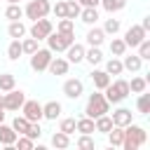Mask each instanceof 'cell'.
<instances>
[{"mask_svg":"<svg viewBox=\"0 0 150 150\" xmlns=\"http://www.w3.org/2000/svg\"><path fill=\"white\" fill-rule=\"evenodd\" d=\"M145 141H148L145 129L131 122V124L124 127V138H122V145L120 148H124V150H138L141 145H145Z\"/></svg>","mask_w":150,"mask_h":150,"instance_id":"cell-1","label":"cell"},{"mask_svg":"<svg viewBox=\"0 0 150 150\" xmlns=\"http://www.w3.org/2000/svg\"><path fill=\"white\" fill-rule=\"evenodd\" d=\"M91 82H94V87H96L98 91H103V89L110 84V75H108L105 70H91Z\"/></svg>","mask_w":150,"mask_h":150,"instance_id":"cell-20","label":"cell"},{"mask_svg":"<svg viewBox=\"0 0 150 150\" xmlns=\"http://www.w3.org/2000/svg\"><path fill=\"white\" fill-rule=\"evenodd\" d=\"M0 122H5V108H0Z\"/></svg>","mask_w":150,"mask_h":150,"instance_id":"cell-48","label":"cell"},{"mask_svg":"<svg viewBox=\"0 0 150 150\" xmlns=\"http://www.w3.org/2000/svg\"><path fill=\"white\" fill-rule=\"evenodd\" d=\"M7 35L12 38V40H21L23 35H26V23L19 19V21H9V26H7Z\"/></svg>","mask_w":150,"mask_h":150,"instance_id":"cell-19","label":"cell"},{"mask_svg":"<svg viewBox=\"0 0 150 150\" xmlns=\"http://www.w3.org/2000/svg\"><path fill=\"white\" fill-rule=\"evenodd\" d=\"M110 120H112V124L115 127H127V124H131L134 122V112L129 110V108H117V110H112V115H110Z\"/></svg>","mask_w":150,"mask_h":150,"instance_id":"cell-12","label":"cell"},{"mask_svg":"<svg viewBox=\"0 0 150 150\" xmlns=\"http://www.w3.org/2000/svg\"><path fill=\"white\" fill-rule=\"evenodd\" d=\"M82 7H98L101 5V0H77Z\"/></svg>","mask_w":150,"mask_h":150,"instance_id":"cell-45","label":"cell"},{"mask_svg":"<svg viewBox=\"0 0 150 150\" xmlns=\"http://www.w3.org/2000/svg\"><path fill=\"white\" fill-rule=\"evenodd\" d=\"M110 129H112V120H110V115H108V112L94 120V131H101V134H108Z\"/></svg>","mask_w":150,"mask_h":150,"instance_id":"cell-22","label":"cell"},{"mask_svg":"<svg viewBox=\"0 0 150 150\" xmlns=\"http://www.w3.org/2000/svg\"><path fill=\"white\" fill-rule=\"evenodd\" d=\"M136 110H138L141 115H148V112H150V94H145V91H141V94H138Z\"/></svg>","mask_w":150,"mask_h":150,"instance_id":"cell-30","label":"cell"},{"mask_svg":"<svg viewBox=\"0 0 150 150\" xmlns=\"http://www.w3.org/2000/svg\"><path fill=\"white\" fill-rule=\"evenodd\" d=\"M75 145L77 148H82V150H94V138H91V134H80V138L75 141Z\"/></svg>","mask_w":150,"mask_h":150,"instance_id":"cell-36","label":"cell"},{"mask_svg":"<svg viewBox=\"0 0 150 150\" xmlns=\"http://www.w3.org/2000/svg\"><path fill=\"white\" fill-rule=\"evenodd\" d=\"M77 19H82V23H87V26H96V21H98V9H96V7H82Z\"/></svg>","mask_w":150,"mask_h":150,"instance_id":"cell-18","label":"cell"},{"mask_svg":"<svg viewBox=\"0 0 150 150\" xmlns=\"http://www.w3.org/2000/svg\"><path fill=\"white\" fill-rule=\"evenodd\" d=\"M21 115H23L28 122H40V120H45V117H42V103L26 98L23 105H21Z\"/></svg>","mask_w":150,"mask_h":150,"instance_id":"cell-10","label":"cell"},{"mask_svg":"<svg viewBox=\"0 0 150 150\" xmlns=\"http://www.w3.org/2000/svg\"><path fill=\"white\" fill-rule=\"evenodd\" d=\"M21 16H23V7H21L19 2L7 5V9H5V19H9V21H19Z\"/></svg>","mask_w":150,"mask_h":150,"instance_id":"cell-27","label":"cell"},{"mask_svg":"<svg viewBox=\"0 0 150 150\" xmlns=\"http://www.w3.org/2000/svg\"><path fill=\"white\" fill-rule=\"evenodd\" d=\"M23 56V49H21V40H12L7 45V59L9 61H19Z\"/></svg>","mask_w":150,"mask_h":150,"instance_id":"cell-23","label":"cell"},{"mask_svg":"<svg viewBox=\"0 0 150 150\" xmlns=\"http://www.w3.org/2000/svg\"><path fill=\"white\" fill-rule=\"evenodd\" d=\"M61 110H63V108H61V103H59V101H47V103L42 105V117L54 122L56 117H61Z\"/></svg>","mask_w":150,"mask_h":150,"instance_id":"cell-16","label":"cell"},{"mask_svg":"<svg viewBox=\"0 0 150 150\" xmlns=\"http://www.w3.org/2000/svg\"><path fill=\"white\" fill-rule=\"evenodd\" d=\"M52 145H54V148H68V145H70V136L63 134V131H56V134L52 136Z\"/></svg>","mask_w":150,"mask_h":150,"instance_id":"cell-35","label":"cell"},{"mask_svg":"<svg viewBox=\"0 0 150 150\" xmlns=\"http://www.w3.org/2000/svg\"><path fill=\"white\" fill-rule=\"evenodd\" d=\"M59 131H63V134H75V117H63L61 122H59Z\"/></svg>","mask_w":150,"mask_h":150,"instance_id":"cell-39","label":"cell"},{"mask_svg":"<svg viewBox=\"0 0 150 150\" xmlns=\"http://www.w3.org/2000/svg\"><path fill=\"white\" fill-rule=\"evenodd\" d=\"M14 87H16V77L12 73H2L0 75V91H9Z\"/></svg>","mask_w":150,"mask_h":150,"instance_id":"cell-32","label":"cell"},{"mask_svg":"<svg viewBox=\"0 0 150 150\" xmlns=\"http://www.w3.org/2000/svg\"><path fill=\"white\" fill-rule=\"evenodd\" d=\"M0 108H5V94H0Z\"/></svg>","mask_w":150,"mask_h":150,"instance_id":"cell-47","label":"cell"},{"mask_svg":"<svg viewBox=\"0 0 150 150\" xmlns=\"http://www.w3.org/2000/svg\"><path fill=\"white\" fill-rule=\"evenodd\" d=\"M145 89H148V77H131V82H129V91L141 94V91H145Z\"/></svg>","mask_w":150,"mask_h":150,"instance_id":"cell-31","label":"cell"},{"mask_svg":"<svg viewBox=\"0 0 150 150\" xmlns=\"http://www.w3.org/2000/svg\"><path fill=\"white\" fill-rule=\"evenodd\" d=\"M63 94H66L68 98L77 101V98L84 94V84H82V80H77V77H70V80H66V82H63Z\"/></svg>","mask_w":150,"mask_h":150,"instance_id":"cell-11","label":"cell"},{"mask_svg":"<svg viewBox=\"0 0 150 150\" xmlns=\"http://www.w3.org/2000/svg\"><path fill=\"white\" fill-rule=\"evenodd\" d=\"M105 112H110V103H108V98L103 96V91L96 89V91L89 94V98H87L84 115L91 117V120H96V117H101V115H105Z\"/></svg>","mask_w":150,"mask_h":150,"instance_id":"cell-2","label":"cell"},{"mask_svg":"<svg viewBox=\"0 0 150 150\" xmlns=\"http://www.w3.org/2000/svg\"><path fill=\"white\" fill-rule=\"evenodd\" d=\"M45 40H47V47H49L52 52H66V49L75 42V33H61V30L54 33V30H52Z\"/></svg>","mask_w":150,"mask_h":150,"instance_id":"cell-4","label":"cell"},{"mask_svg":"<svg viewBox=\"0 0 150 150\" xmlns=\"http://www.w3.org/2000/svg\"><path fill=\"white\" fill-rule=\"evenodd\" d=\"M141 66H143V61H141L138 54H131V56H124V59H122V68L129 70V73H138Z\"/></svg>","mask_w":150,"mask_h":150,"instance_id":"cell-21","label":"cell"},{"mask_svg":"<svg viewBox=\"0 0 150 150\" xmlns=\"http://www.w3.org/2000/svg\"><path fill=\"white\" fill-rule=\"evenodd\" d=\"M84 61H89L91 66H98V63L103 61V52H101V47H89V49H84Z\"/></svg>","mask_w":150,"mask_h":150,"instance_id":"cell-24","label":"cell"},{"mask_svg":"<svg viewBox=\"0 0 150 150\" xmlns=\"http://www.w3.org/2000/svg\"><path fill=\"white\" fill-rule=\"evenodd\" d=\"M49 12H52V2L49 0H28V5L23 7V16L33 19V21L47 16Z\"/></svg>","mask_w":150,"mask_h":150,"instance_id":"cell-5","label":"cell"},{"mask_svg":"<svg viewBox=\"0 0 150 150\" xmlns=\"http://www.w3.org/2000/svg\"><path fill=\"white\" fill-rule=\"evenodd\" d=\"M129 94H131V91H129V82L122 80V77H117L115 82L110 80V84L103 89V96H105L108 103H112V105H115V103H122Z\"/></svg>","mask_w":150,"mask_h":150,"instance_id":"cell-3","label":"cell"},{"mask_svg":"<svg viewBox=\"0 0 150 150\" xmlns=\"http://www.w3.org/2000/svg\"><path fill=\"white\" fill-rule=\"evenodd\" d=\"M16 131L12 129V124H5V122H0V145H5V148H14V141H16Z\"/></svg>","mask_w":150,"mask_h":150,"instance_id":"cell-13","label":"cell"},{"mask_svg":"<svg viewBox=\"0 0 150 150\" xmlns=\"http://www.w3.org/2000/svg\"><path fill=\"white\" fill-rule=\"evenodd\" d=\"M68 68H70L68 59H61V56H56V59L52 56V61H49V66H47V70H49L52 75H66Z\"/></svg>","mask_w":150,"mask_h":150,"instance_id":"cell-15","label":"cell"},{"mask_svg":"<svg viewBox=\"0 0 150 150\" xmlns=\"http://www.w3.org/2000/svg\"><path fill=\"white\" fill-rule=\"evenodd\" d=\"M148 38V30H143V26L141 23H134V26H129L127 30H124V45L127 47H131V49H136L138 45H141V40H145Z\"/></svg>","mask_w":150,"mask_h":150,"instance_id":"cell-7","label":"cell"},{"mask_svg":"<svg viewBox=\"0 0 150 150\" xmlns=\"http://www.w3.org/2000/svg\"><path fill=\"white\" fill-rule=\"evenodd\" d=\"M101 5H103V9L105 12H120V9H124L127 7V0H101Z\"/></svg>","mask_w":150,"mask_h":150,"instance_id":"cell-33","label":"cell"},{"mask_svg":"<svg viewBox=\"0 0 150 150\" xmlns=\"http://www.w3.org/2000/svg\"><path fill=\"white\" fill-rule=\"evenodd\" d=\"M14 2H21V0H7V5H14Z\"/></svg>","mask_w":150,"mask_h":150,"instance_id":"cell-49","label":"cell"},{"mask_svg":"<svg viewBox=\"0 0 150 150\" xmlns=\"http://www.w3.org/2000/svg\"><path fill=\"white\" fill-rule=\"evenodd\" d=\"M141 26H143V30H150V16H145V19L141 21Z\"/></svg>","mask_w":150,"mask_h":150,"instance_id":"cell-46","label":"cell"},{"mask_svg":"<svg viewBox=\"0 0 150 150\" xmlns=\"http://www.w3.org/2000/svg\"><path fill=\"white\" fill-rule=\"evenodd\" d=\"M52 12H54V16H56V19H63V16H66V2H63V0H59L56 5H52Z\"/></svg>","mask_w":150,"mask_h":150,"instance_id":"cell-44","label":"cell"},{"mask_svg":"<svg viewBox=\"0 0 150 150\" xmlns=\"http://www.w3.org/2000/svg\"><path fill=\"white\" fill-rule=\"evenodd\" d=\"M80 9H82V5H80L77 0H68V2H66V16H68V19L75 21V19L80 16Z\"/></svg>","mask_w":150,"mask_h":150,"instance_id":"cell-34","label":"cell"},{"mask_svg":"<svg viewBox=\"0 0 150 150\" xmlns=\"http://www.w3.org/2000/svg\"><path fill=\"white\" fill-rule=\"evenodd\" d=\"M103 33H105V35H115V33H120V19H105V23H103Z\"/></svg>","mask_w":150,"mask_h":150,"instance_id":"cell-40","label":"cell"},{"mask_svg":"<svg viewBox=\"0 0 150 150\" xmlns=\"http://www.w3.org/2000/svg\"><path fill=\"white\" fill-rule=\"evenodd\" d=\"M56 30H61V33H75V21L68 19V16H63V19H59Z\"/></svg>","mask_w":150,"mask_h":150,"instance_id":"cell-37","label":"cell"},{"mask_svg":"<svg viewBox=\"0 0 150 150\" xmlns=\"http://www.w3.org/2000/svg\"><path fill=\"white\" fill-rule=\"evenodd\" d=\"M23 101H26V94L21 91V89H9V91H5V110H12V112H16V110H21V105H23Z\"/></svg>","mask_w":150,"mask_h":150,"instance_id":"cell-9","label":"cell"},{"mask_svg":"<svg viewBox=\"0 0 150 150\" xmlns=\"http://www.w3.org/2000/svg\"><path fill=\"white\" fill-rule=\"evenodd\" d=\"M66 59H68V63H82V61H84V45L73 42V45L66 49Z\"/></svg>","mask_w":150,"mask_h":150,"instance_id":"cell-14","label":"cell"},{"mask_svg":"<svg viewBox=\"0 0 150 150\" xmlns=\"http://www.w3.org/2000/svg\"><path fill=\"white\" fill-rule=\"evenodd\" d=\"M52 30H54V23H52L47 16H42V19H38V21H33V26H30L28 33H30V38H35V40L40 42V40H45Z\"/></svg>","mask_w":150,"mask_h":150,"instance_id":"cell-8","label":"cell"},{"mask_svg":"<svg viewBox=\"0 0 150 150\" xmlns=\"http://www.w3.org/2000/svg\"><path fill=\"white\" fill-rule=\"evenodd\" d=\"M23 136H28V138H33V141H35V138H40V136H42L40 122H30V124H28V129L23 131Z\"/></svg>","mask_w":150,"mask_h":150,"instance_id":"cell-42","label":"cell"},{"mask_svg":"<svg viewBox=\"0 0 150 150\" xmlns=\"http://www.w3.org/2000/svg\"><path fill=\"white\" fill-rule=\"evenodd\" d=\"M75 131H80V134H94V120L91 117H80V120H75Z\"/></svg>","mask_w":150,"mask_h":150,"instance_id":"cell-25","label":"cell"},{"mask_svg":"<svg viewBox=\"0 0 150 150\" xmlns=\"http://www.w3.org/2000/svg\"><path fill=\"white\" fill-rule=\"evenodd\" d=\"M127 49H129V47L124 45L122 38H112V40H110V54H112V56H124Z\"/></svg>","mask_w":150,"mask_h":150,"instance_id":"cell-28","label":"cell"},{"mask_svg":"<svg viewBox=\"0 0 150 150\" xmlns=\"http://www.w3.org/2000/svg\"><path fill=\"white\" fill-rule=\"evenodd\" d=\"M136 49H138L141 61H148V59H150V40H148V38H145V40H141V45H138Z\"/></svg>","mask_w":150,"mask_h":150,"instance_id":"cell-43","label":"cell"},{"mask_svg":"<svg viewBox=\"0 0 150 150\" xmlns=\"http://www.w3.org/2000/svg\"><path fill=\"white\" fill-rule=\"evenodd\" d=\"M122 59H117V56H112V59H108L105 61V73L108 75H122Z\"/></svg>","mask_w":150,"mask_h":150,"instance_id":"cell-29","label":"cell"},{"mask_svg":"<svg viewBox=\"0 0 150 150\" xmlns=\"http://www.w3.org/2000/svg\"><path fill=\"white\" fill-rule=\"evenodd\" d=\"M103 40H105V33H103V28H89L87 30V45L89 47H101L103 45Z\"/></svg>","mask_w":150,"mask_h":150,"instance_id":"cell-17","label":"cell"},{"mask_svg":"<svg viewBox=\"0 0 150 150\" xmlns=\"http://www.w3.org/2000/svg\"><path fill=\"white\" fill-rule=\"evenodd\" d=\"M21 49H23L26 56H30V54L38 49V40H35V38H23V40H21Z\"/></svg>","mask_w":150,"mask_h":150,"instance_id":"cell-41","label":"cell"},{"mask_svg":"<svg viewBox=\"0 0 150 150\" xmlns=\"http://www.w3.org/2000/svg\"><path fill=\"white\" fill-rule=\"evenodd\" d=\"M28 124H30V122H28V120H26L23 115H16V117L12 120V129H14L16 134H23V131L28 129Z\"/></svg>","mask_w":150,"mask_h":150,"instance_id":"cell-38","label":"cell"},{"mask_svg":"<svg viewBox=\"0 0 150 150\" xmlns=\"http://www.w3.org/2000/svg\"><path fill=\"white\" fill-rule=\"evenodd\" d=\"M52 49L49 47H45V49H35L33 54H30V68L35 70V73H42V70H47V66H49V61H52Z\"/></svg>","mask_w":150,"mask_h":150,"instance_id":"cell-6","label":"cell"},{"mask_svg":"<svg viewBox=\"0 0 150 150\" xmlns=\"http://www.w3.org/2000/svg\"><path fill=\"white\" fill-rule=\"evenodd\" d=\"M108 136V143L115 148V145H122V138H124V127H115L112 124V129L105 134Z\"/></svg>","mask_w":150,"mask_h":150,"instance_id":"cell-26","label":"cell"}]
</instances>
